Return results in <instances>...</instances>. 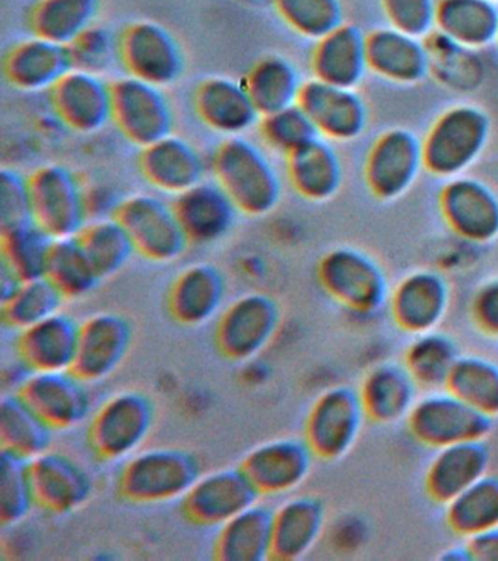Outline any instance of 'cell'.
<instances>
[{"label":"cell","mask_w":498,"mask_h":561,"mask_svg":"<svg viewBox=\"0 0 498 561\" xmlns=\"http://www.w3.org/2000/svg\"><path fill=\"white\" fill-rule=\"evenodd\" d=\"M134 342L132 323L124 314L100 311L80 327L72 371L86 383L111 377L128 357Z\"/></svg>","instance_id":"obj_20"},{"label":"cell","mask_w":498,"mask_h":561,"mask_svg":"<svg viewBox=\"0 0 498 561\" xmlns=\"http://www.w3.org/2000/svg\"><path fill=\"white\" fill-rule=\"evenodd\" d=\"M496 46L498 47V37H497V44H496Z\"/></svg>","instance_id":"obj_57"},{"label":"cell","mask_w":498,"mask_h":561,"mask_svg":"<svg viewBox=\"0 0 498 561\" xmlns=\"http://www.w3.org/2000/svg\"><path fill=\"white\" fill-rule=\"evenodd\" d=\"M196 116L216 134L242 136L257 126L260 114L243 81L227 77H209L194 92Z\"/></svg>","instance_id":"obj_28"},{"label":"cell","mask_w":498,"mask_h":561,"mask_svg":"<svg viewBox=\"0 0 498 561\" xmlns=\"http://www.w3.org/2000/svg\"><path fill=\"white\" fill-rule=\"evenodd\" d=\"M316 459L304 438L281 437L262 443L244 456L240 468L260 495L291 493L304 484Z\"/></svg>","instance_id":"obj_18"},{"label":"cell","mask_w":498,"mask_h":561,"mask_svg":"<svg viewBox=\"0 0 498 561\" xmlns=\"http://www.w3.org/2000/svg\"><path fill=\"white\" fill-rule=\"evenodd\" d=\"M78 239L102 279L124 270L137 253L128 232L115 217L90 219Z\"/></svg>","instance_id":"obj_43"},{"label":"cell","mask_w":498,"mask_h":561,"mask_svg":"<svg viewBox=\"0 0 498 561\" xmlns=\"http://www.w3.org/2000/svg\"><path fill=\"white\" fill-rule=\"evenodd\" d=\"M426 171L422 138L408 127H391L375 136L364 161L366 186L375 199H399Z\"/></svg>","instance_id":"obj_11"},{"label":"cell","mask_w":498,"mask_h":561,"mask_svg":"<svg viewBox=\"0 0 498 561\" xmlns=\"http://www.w3.org/2000/svg\"><path fill=\"white\" fill-rule=\"evenodd\" d=\"M436 30L472 50L496 46L498 3L494 0H439Z\"/></svg>","instance_id":"obj_36"},{"label":"cell","mask_w":498,"mask_h":561,"mask_svg":"<svg viewBox=\"0 0 498 561\" xmlns=\"http://www.w3.org/2000/svg\"><path fill=\"white\" fill-rule=\"evenodd\" d=\"M273 515L269 507L256 503L218 530L212 557L218 561L270 560L273 551Z\"/></svg>","instance_id":"obj_35"},{"label":"cell","mask_w":498,"mask_h":561,"mask_svg":"<svg viewBox=\"0 0 498 561\" xmlns=\"http://www.w3.org/2000/svg\"><path fill=\"white\" fill-rule=\"evenodd\" d=\"M100 0H37L28 22L34 35L69 46L94 25Z\"/></svg>","instance_id":"obj_41"},{"label":"cell","mask_w":498,"mask_h":561,"mask_svg":"<svg viewBox=\"0 0 498 561\" xmlns=\"http://www.w3.org/2000/svg\"><path fill=\"white\" fill-rule=\"evenodd\" d=\"M326 528V507L316 495L288 499L273 515L270 560H300L321 541Z\"/></svg>","instance_id":"obj_33"},{"label":"cell","mask_w":498,"mask_h":561,"mask_svg":"<svg viewBox=\"0 0 498 561\" xmlns=\"http://www.w3.org/2000/svg\"><path fill=\"white\" fill-rule=\"evenodd\" d=\"M138 165L151 187L173 196L202 182L207 173L198 148L173 134L142 148Z\"/></svg>","instance_id":"obj_29"},{"label":"cell","mask_w":498,"mask_h":561,"mask_svg":"<svg viewBox=\"0 0 498 561\" xmlns=\"http://www.w3.org/2000/svg\"><path fill=\"white\" fill-rule=\"evenodd\" d=\"M471 561H498V528L465 541Z\"/></svg>","instance_id":"obj_55"},{"label":"cell","mask_w":498,"mask_h":561,"mask_svg":"<svg viewBox=\"0 0 498 561\" xmlns=\"http://www.w3.org/2000/svg\"><path fill=\"white\" fill-rule=\"evenodd\" d=\"M54 237L47 234L36 222L0 231V254L23 280L46 276Z\"/></svg>","instance_id":"obj_46"},{"label":"cell","mask_w":498,"mask_h":561,"mask_svg":"<svg viewBox=\"0 0 498 561\" xmlns=\"http://www.w3.org/2000/svg\"><path fill=\"white\" fill-rule=\"evenodd\" d=\"M259 491L242 468H222L202 473L182 499V508L192 524L220 528L259 502Z\"/></svg>","instance_id":"obj_17"},{"label":"cell","mask_w":498,"mask_h":561,"mask_svg":"<svg viewBox=\"0 0 498 561\" xmlns=\"http://www.w3.org/2000/svg\"><path fill=\"white\" fill-rule=\"evenodd\" d=\"M471 319L483 335L498 341V276L484 280L471 300Z\"/></svg>","instance_id":"obj_54"},{"label":"cell","mask_w":498,"mask_h":561,"mask_svg":"<svg viewBox=\"0 0 498 561\" xmlns=\"http://www.w3.org/2000/svg\"><path fill=\"white\" fill-rule=\"evenodd\" d=\"M73 69L103 75L119 64V35L100 25H91L68 46Z\"/></svg>","instance_id":"obj_51"},{"label":"cell","mask_w":498,"mask_h":561,"mask_svg":"<svg viewBox=\"0 0 498 561\" xmlns=\"http://www.w3.org/2000/svg\"><path fill=\"white\" fill-rule=\"evenodd\" d=\"M491 454L485 440H471L440 447L427 465L426 494L445 506L488 473Z\"/></svg>","instance_id":"obj_27"},{"label":"cell","mask_w":498,"mask_h":561,"mask_svg":"<svg viewBox=\"0 0 498 561\" xmlns=\"http://www.w3.org/2000/svg\"><path fill=\"white\" fill-rule=\"evenodd\" d=\"M67 301L49 278L24 280L7 301L2 302V322L21 332L62 311Z\"/></svg>","instance_id":"obj_47"},{"label":"cell","mask_w":498,"mask_h":561,"mask_svg":"<svg viewBox=\"0 0 498 561\" xmlns=\"http://www.w3.org/2000/svg\"><path fill=\"white\" fill-rule=\"evenodd\" d=\"M33 221L28 178L14 169L0 171V231Z\"/></svg>","instance_id":"obj_52"},{"label":"cell","mask_w":498,"mask_h":561,"mask_svg":"<svg viewBox=\"0 0 498 561\" xmlns=\"http://www.w3.org/2000/svg\"><path fill=\"white\" fill-rule=\"evenodd\" d=\"M494 2L498 3V0H494Z\"/></svg>","instance_id":"obj_58"},{"label":"cell","mask_w":498,"mask_h":561,"mask_svg":"<svg viewBox=\"0 0 498 561\" xmlns=\"http://www.w3.org/2000/svg\"><path fill=\"white\" fill-rule=\"evenodd\" d=\"M426 39L430 56V75L449 88H475L483 82L484 66L479 61L478 50H472L454 42L453 38L432 31Z\"/></svg>","instance_id":"obj_45"},{"label":"cell","mask_w":498,"mask_h":561,"mask_svg":"<svg viewBox=\"0 0 498 561\" xmlns=\"http://www.w3.org/2000/svg\"><path fill=\"white\" fill-rule=\"evenodd\" d=\"M80 327L73 316L59 311L19 332L15 346L20 362L32 373L72 370Z\"/></svg>","instance_id":"obj_32"},{"label":"cell","mask_w":498,"mask_h":561,"mask_svg":"<svg viewBox=\"0 0 498 561\" xmlns=\"http://www.w3.org/2000/svg\"><path fill=\"white\" fill-rule=\"evenodd\" d=\"M16 392L55 430L77 427L93 410L89 383L72 370L30 373Z\"/></svg>","instance_id":"obj_19"},{"label":"cell","mask_w":498,"mask_h":561,"mask_svg":"<svg viewBox=\"0 0 498 561\" xmlns=\"http://www.w3.org/2000/svg\"><path fill=\"white\" fill-rule=\"evenodd\" d=\"M491 130V117L479 105H450L436 117L424 135L427 173L440 180L466 174L484 156Z\"/></svg>","instance_id":"obj_2"},{"label":"cell","mask_w":498,"mask_h":561,"mask_svg":"<svg viewBox=\"0 0 498 561\" xmlns=\"http://www.w3.org/2000/svg\"><path fill=\"white\" fill-rule=\"evenodd\" d=\"M387 24L415 37L426 38L436 30L439 0H380Z\"/></svg>","instance_id":"obj_53"},{"label":"cell","mask_w":498,"mask_h":561,"mask_svg":"<svg viewBox=\"0 0 498 561\" xmlns=\"http://www.w3.org/2000/svg\"><path fill=\"white\" fill-rule=\"evenodd\" d=\"M439 210L463 243L485 245L498 239V193L483 179L466 173L444 180Z\"/></svg>","instance_id":"obj_13"},{"label":"cell","mask_w":498,"mask_h":561,"mask_svg":"<svg viewBox=\"0 0 498 561\" xmlns=\"http://www.w3.org/2000/svg\"><path fill=\"white\" fill-rule=\"evenodd\" d=\"M257 130L265 147L283 158L290 157L319 136L316 127L299 103L262 116Z\"/></svg>","instance_id":"obj_50"},{"label":"cell","mask_w":498,"mask_h":561,"mask_svg":"<svg viewBox=\"0 0 498 561\" xmlns=\"http://www.w3.org/2000/svg\"><path fill=\"white\" fill-rule=\"evenodd\" d=\"M173 208L190 244L217 243L238 221L239 209L216 180H202L174 196Z\"/></svg>","instance_id":"obj_24"},{"label":"cell","mask_w":498,"mask_h":561,"mask_svg":"<svg viewBox=\"0 0 498 561\" xmlns=\"http://www.w3.org/2000/svg\"><path fill=\"white\" fill-rule=\"evenodd\" d=\"M367 419L358 389L347 385L323 390L304 421V440L316 459L334 462L357 445Z\"/></svg>","instance_id":"obj_8"},{"label":"cell","mask_w":498,"mask_h":561,"mask_svg":"<svg viewBox=\"0 0 498 561\" xmlns=\"http://www.w3.org/2000/svg\"><path fill=\"white\" fill-rule=\"evenodd\" d=\"M202 473V463L194 451L152 447L125 460L117 473L116 491L132 504L169 503L185 497Z\"/></svg>","instance_id":"obj_3"},{"label":"cell","mask_w":498,"mask_h":561,"mask_svg":"<svg viewBox=\"0 0 498 561\" xmlns=\"http://www.w3.org/2000/svg\"><path fill=\"white\" fill-rule=\"evenodd\" d=\"M323 293L357 316H375L387 309L389 276L379 261L364 250L338 245L323 254L316 267Z\"/></svg>","instance_id":"obj_4"},{"label":"cell","mask_w":498,"mask_h":561,"mask_svg":"<svg viewBox=\"0 0 498 561\" xmlns=\"http://www.w3.org/2000/svg\"><path fill=\"white\" fill-rule=\"evenodd\" d=\"M445 389L483 414L491 419L498 416V363L494 359L462 354Z\"/></svg>","instance_id":"obj_42"},{"label":"cell","mask_w":498,"mask_h":561,"mask_svg":"<svg viewBox=\"0 0 498 561\" xmlns=\"http://www.w3.org/2000/svg\"><path fill=\"white\" fill-rule=\"evenodd\" d=\"M287 161V178L297 195L310 202H326L343 188L345 169L335 144L322 136L304 145Z\"/></svg>","instance_id":"obj_34"},{"label":"cell","mask_w":498,"mask_h":561,"mask_svg":"<svg viewBox=\"0 0 498 561\" xmlns=\"http://www.w3.org/2000/svg\"><path fill=\"white\" fill-rule=\"evenodd\" d=\"M281 322L282 310L273 296L243 294L218 316L213 344L230 362H252L274 341Z\"/></svg>","instance_id":"obj_7"},{"label":"cell","mask_w":498,"mask_h":561,"mask_svg":"<svg viewBox=\"0 0 498 561\" xmlns=\"http://www.w3.org/2000/svg\"><path fill=\"white\" fill-rule=\"evenodd\" d=\"M24 280L2 262L0 265V289H2V302L7 301L20 288Z\"/></svg>","instance_id":"obj_56"},{"label":"cell","mask_w":498,"mask_h":561,"mask_svg":"<svg viewBox=\"0 0 498 561\" xmlns=\"http://www.w3.org/2000/svg\"><path fill=\"white\" fill-rule=\"evenodd\" d=\"M46 278L56 285L67 300L89 296L103 280L78 237L55 240Z\"/></svg>","instance_id":"obj_44"},{"label":"cell","mask_w":498,"mask_h":561,"mask_svg":"<svg viewBox=\"0 0 498 561\" xmlns=\"http://www.w3.org/2000/svg\"><path fill=\"white\" fill-rule=\"evenodd\" d=\"M279 20L300 37H325L336 26L344 24L340 0H270Z\"/></svg>","instance_id":"obj_49"},{"label":"cell","mask_w":498,"mask_h":561,"mask_svg":"<svg viewBox=\"0 0 498 561\" xmlns=\"http://www.w3.org/2000/svg\"><path fill=\"white\" fill-rule=\"evenodd\" d=\"M112 85V123L128 142L146 148L172 135L174 114L163 88L129 77Z\"/></svg>","instance_id":"obj_12"},{"label":"cell","mask_w":498,"mask_h":561,"mask_svg":"<svg viewBox=\"0 0 498 561\" xmlns=\"http://www.w3.org/2000/svg\"><path fill=\"white\" fill-rule=\"evenodd\" d=\"M243 83L262 117L299 103L304 79L290 59L269 55L253 64Z\"/></svg>","instance_id":"obj_37"},{"label":"cell","mask_w":498,"mask_h":561,"mask_svg":"<svg viewBox=\"0 0 498 561\" xmlns=\"http://www.w3.org/2000/svg\"><path fill=\"white\" fill-rule=\"evenodd\" d=\"M452 306V287L443 272L415 270L397 280L389 297L393 323L409 335L437 331Z\"/></svg>","instance_id":"obj_16"},{"label":"cell","mask_w":498,"mask_h":561,"mask_svg":"<svg viewBox=\"0 0 498 561\" xmlns=\"http://www.w3.org/2000/svg\"><path fill=\"white\" fill-rule=\"evenodd\" d=\"M56 430L43 420L19 392L5 394L0 402V445L2 450L33 460L54 443Z\"/></svg>","instance_id":"obj_38"},{"label":"cell","mask_w":498,"mask_h":561,"mask_svg":"<svg viewBox=\"0 0 498 561\" xmlns=\"http://www.w3.org/2000/svg\"><path fill=\"white\" fill-rule=\"evenodd\" d=\"M33 221L55 240L78 237L90 221L86 192L62 164H45L28 175Z\"/></svg>","instance_id":"obj_9"},{"label":"cell","mask_w":498,"mask_h":561,"mask_svg":"<svg viewBox=\"0 0 498 561\" xmlns=\"http://www.w3.org/2000/svg\"><path fill=\"white\" fill-rule=\"evenodd\" d=\"M357 389L367 419L380 425L405 423L421 394L405 364L397 362L375 364Z\"/></svg>","instance_id":"obj_31"},{"label":"cell","mask_w":498,"mask_h":561,"mask_svg":"<svg viewBox=\"0 0 498 561\" xmlns=\"http://www.w3.org/2000/svg\"><path fill=\"white\" fill-rule=\"evenodd\" d=\"M461 355L456 341L437 329L415 335L405 350L402 363L424 392L445 388Z\"/></svg>","instance_id":"obj_39"},{"label":"cell","mask_w":498,"mask_h":561,"mask_svg":"<svg viewBox=\"0 0 498 561\" xmlns=\"http://www.w3.org/2000/svg\"><path fill=\"white\" fill-rule=\"evenodd\" d=\"M213 180L233 201L239 213L264 217L277 208L282 183L268 156L244 136L225 138L211 157Z\"/></svg>","instance_id":"obj_1"},{"label":"cell","mask_w":498,"mask_h":561,"mask_svg":"<svg viewBox=\"0 0 498 561\" xmlns=\"http://www.w3.org/2000/svg\"><path fill=\"white\" fill-rule=\"evenodd\" d=\"M113 217L124 226L138 254L148 261H177L189 248L173 204L151 193H135L117 204Z\"/></svg>","instance_id":"obj_10"},{"label":"cell","mask_w":498,"mask_h":561,"mask_svg":"<svg viewBox=\"0 0 498 561\" xmlns=\"http://www.w3.org/2000/svg\"><path fill=\"white\" fill-rule=\"evenodd\" d=\"M493 420L443 388L424 390L405 424L418 445L437 450L456 443L485 440Z\"/></svg>","instance_id":"obj_6"},{"label":"cell","mask_w":498,"mask_h":561,"mask_svg":"<svg viewBox=\"0 0 498 561\" xmlns=\"http://www.w3.org/2000/svg\"><path fill=\"white\" fill-rule=\"evenodd\" d=\"M155 403L141 390L113 394L91 416L89 445L103 462L126 460L141 450L155 424Z\"/></svg>","instance_id":"obj_5"},{"label":"cell","mask_w":498,"mask_h":561,"mask_svg":"<svg viewBox=\"0 0 498 561\" xmlns=\"http://www.w3.org/2000/svg\"><path fill=\"white\" fill-rule=\"evenodd\" d=\"M3 77L15 90L49 92L72 69L68 46L32 35L21 39L3 57Z\"/></svg>","instance_id":"obj_30"},{"label":"cell","mask_w":498,"mask_h":561,"mask_svg":"<svg viewBox=\"0 0 498 561\" xmlns=\"http://www.w3.org/2000/svg\"><path fill=\"white\" fill-rule=\"evenodd\" d=\"M312 78L332 85L360 88L369 77L367 33L351 22H344L325 37L314 42L310 56Z\"/></svg>","instance_id":"obj_26"},{"label":"cell","mask_w":498,"mask_h":561,"mask_svg":"<svg viewBox=\"0 0 498 561\" xmlns=\"http://www.w3.org/2000/svg\"><path fill=\"white\" fill-rule=\"evenodd\" d=\"M36 506L30 460L12 451L2 450L0 524L5 528L19 525Z\"/></svg>","instance_id":"obj_48"},{"label":"cell","mask_w":498,"mask_h":561,"mask_svg":"<svg viewBox=\"0 0 498 561\" xmlns=\"http://www.w3.org/2000/svg\"><path fill=\"white\" fill-rule=\"evenodd\" d=\"M227 296V280L211 263H194L178 272L170 285L167 310L174 322L198 328L220 316Z\"/></svg>","instance_id":"obj_25"},{"label":"cell","mask_w":498,"mask_h":561,"mask_svg":"<svg viewBox=\"0 0 498 561\" xmlns=\"http://www.w3.org/2000/svg\"><path fill=\"white\" fill-rule=\"evenodd\" d=\"M119 64L126 75L165 88L185 70V55L176 37L154 21H137L119 34Z\"/></svg>","instance_id":"obj_14"},{"label":"cell","mask_w":498,"mask_h":561,"mask_svg":"<svg viewBox=\"0 0 498 561\" xmlns=\"http://www.w3.org/2000/svg\"><path fill=\"white\" fill-rule=\"evenodd\" d=\"M51 110L65 127L89 135L112 122V85L102 75L71 69L49 91Z\"/></svg>","instance_id":"obj_21"},{"label":"cell","mask_w":498,"mask_h":561,"mask_svg":"<svg viewBox=\"0 0 498 561\" xmlns=\"http://www.w3.org/2000/svg\"><path fill=\"white\" fill-rule=\"evenodd\" d=\"M370 73L393 85L410 87L430 77L426 39L392 25L367 33Z\"/></svg>","instance_id":"obj_23"},{"label":"cell","mask_w":498,"mask_h":561,"mask_svg":"<svg viewBox=\"0 0 498 561\" xmlns=\"http://www.w3.org/2000/svg\"><path fill=\"white\" fill-rule=\"evenodd\" d=\"M37 506L51 515L80 511L94 493L93 478L71 456L47 450L30 460Z\"/></svg>","instance_id":"obj_22"},{"label":"cell","mask_w":498,"mask_h":561,"mask_svg":"<svg viewBox=\"0 0 498 561\" xmlns=\"http://www.w3.org/2000/svg\"><path fill=\"white\" fill-rule=\"evenodd\" d=\"M299 105L319 136L334 144L360 139L370 125V107L358 88L332 85L310 78L304 81Z\"/></svg>","instance_id":"obj_15"},{"label":"cell","mask_w":498,"mask_h":561,"mask_svg":"<svg viewBox=\"0 0 498 561\" xmlns=\"http://www.w3.org/2000/svg\"><path fill=\"white\" fill-rule=\"evenodd\" d=\"M444 507L445 524L463 541L498 528V477L487 473Z\"/></svg>","instance_id":"obj_40"}]
</instances>
